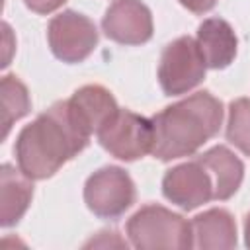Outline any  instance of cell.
<instances>
[{"mask_svg": "<svg viewBox=\"0 0 250 250\" xmlns=\"http://www.w3.org/2000/svg\"><path fill=\"white\" fill-rule=\"evenodd\" d=\"M88 139L90 135L72 117L68 102H57L20 133L16 143L20 170L31 180L49 178L76 156Z\"/></svg>", "mask_w": 250, "mask_h": 250, "instance_id": "cell-1", "label": "cell"}, {"mask_svg": "<svg viewBox=\"0 0 250 250\" xmlns=\"http://www.w3.org/2000/svg\"><path fill=\"white\" fill-rule=\"evenodd\" d=\"M152 154L160 160H174L193 154L203 143L219 133L223 104L209 92H197L152 119Z\"/></svg>", "mask_w": 250, "mask_h": 250, "instance_id": "cell-2", "label": "cell"}, {"mask_svg": "<svg viewBox=\"0 0 250 250\" xmlns=\"http://www.w3.org/2000/svg\"><path fill=\"white\" fill-rule=\"evenodd\" d=\"M127 234L141 250H184L193 246L191 225L178 213L160 205H146L127 223Z\"/></svg>", "mask_w": 250, "mask_h": 250, "instance_id": "cell-3", "label": "cell"}, {"mask_svg": "<svg viewBox=\"0 0 250 250\" xmlns=\"http://www.w3.org/2000/svg\"><path fill=\"white\" fill-rule=\"evenodd\" d=\"M205 66L197 41L191 37H178L162 51L158 66L160 86L168 96L184 94L203 80Z\"/></svg>", "mask_w": 250, "mask_h": 250, "instance_id": "cell-4", "label": "cell"}, {"mask_svg": "<svg viewBox=\"0 0 250 250\" xmlns=\"http://www.w3.org/2000/svg\"><path fill=\"white\" fill-rule=\"evenodd\" d=\"M102 146L119 160H137L152 152L154 129L152 121L129 109H119L117 115L98 133Z\"/></svg>", "mask_w": 250, "mask_h": 250, "instance_id": "cell-5", "label": "cell"}, {"mask_svg": "<svg viewBox=\"0 0 250 250\" xmlns=\"http://www.w3.org/2000/svg\"><path fill=\"white\" fill-rule=\"evenodd\" d=\"M84 199L90 211L104 219L123 215L135 201V184L129 174L117 166L94 172L84 188Z\"/></svg>", "mask_w": 250, "mask_h": 250, "instance_id": "cell-6", "label": "cell"}, {"mask_svg": "<svg viewBox=\"0 0 250 250\" xmlns=\"http://www.w3.org/2000/svg\"><path fill=\"white\" fill-rule=\"evenodd\" d=\"M47 37L55 57L64 62L84 61L98 43L96 25L86 16L72 10H66L51 20Z\"/></svg>", "mask_w": 250, "mask_h": 250, "instance_id": "cell-7", "label": "cell"}, {"mask_svg": "<svg viewBox=\"0 0 250 250\" xmlns=\"http://www.w3.org/2000/svg\"><path fill=\"white\" fill-rule=\"evenodd\" d=\"M162 189L172 203L184 209H195L215 199L213 178L199 160L172 168L162 180Z\"/></svg>", "mask_w": 250, "mask_h": 250, "instance_id": "cell-8", "label": "cell"}, {"mask_svg": "<svg viewBox=\"0 0 250 250\" xmlns=\"http://www.w3.org/2000/svg\"><path fill=\"white\" fill-rule=\"evenodd\" d=\"M102 25L109 39L123 45H141L152 37V18L141 0H115Z\"/></svg>", "mask_w": 250, "mask_h": 250, "instance_id": "cell-9", "label": "cell"}, {"mask_svg": "<svg viewBox=\"0 0 250 250\" xmlns=\"http://www.w3.org/2000/svg\"><path fill=\"white\" fill-rule=\"evenodd\" d=\"M68 102L76 123L88 133H100L119 111L113 96L102 86H84L72 94Z\"/></svg>", "mask_w": 250, "mask_h": 250, "instance_id": "cell-10", "label": "cell"}, {"mask_svg": "<svg viewBox=\"0 0 250 250\" xmlns=\"http://www.w3.org/2000/svg\"><path fill=\"white\" fill-rule=\"evenodd\" d=\"M197 47L209 68H225L236 55V35L221 18H209L199 25Z\"/></svg>", "mask_w": 250, "mask_h": 250, "instance_id": "cell-11", "label": "cell"}, {"mask_svg": "<svg viewBox=\"0 0 250 250\" xmlns=\"http://www.w3.org/2000/svg\"><path fill=\"white\" fill-rule=\"evenodd\" d=\"M31 178L10 164L0 170V223L2 227L16 225L29 207L33 186Z\"/></svg>", "mask_w": 250, "mask_h": 250, "instance_id": "cell-12", "label": "cell"}, {"mask_svg": "<svg viewBox=\"0 0 250 250\" xmlns=\"http://www.w3.org/2000/svg\"><path fill=\"white\" fill-rule=\"evenodd\" d=\"M211 174L215 186V199H229L240 188L244 166L242 162L227 148L215 146L197 158Z\"/></svg>", "mask_w": 250, "mask_h": 250, "instance_id": "cell-13", "label": "cell"}, {"mask_svg": "<svg viewBox=\"0 0 250 250\" xmlns=\"http://www.w3.org/2000/svg\"><path fill=\"white\" fill-rule=\"evenodd\" d=\"M193 246L197 248H234L236 244V225L229 211L209 209L197 215L191 223Z\"/></svg>", "mask_w": 250, "mask_h": 250, "instance_id": "cell-14", "label": "cell"}, {"mask_svg": "<svg viewBox=\"0 0 250 250\" xmlns=\"http://www.w3.org/2000/svg\"><path fill=\"white\" fill-rule=\"evenodd\" d=\"M31 107V100L23 82L12 74L4 76L0 82V123H2V139L8 137L14 121L23 117Z\"/></svg>", "mask_w": 250, "mask_h": 250, "instance_id": "cell-15", "label": "cell"}, {"mask_svg": "<svg viewBox=\"0 0 250 250\" xmlns=\"http://www.w3.org/2000/svg\"><path fill=\"white\" fill-rule=\"evenodd\" d=\"M227 139L250 156V100L240 98L230 104Z\"/></svg>", "mask_w": 250, "mask_h": 250, "instance_id": "cell-16", "label": "cell"}, {"mask_svg": "<svg viewBox=\"0 0 250 250\" xmlns=\"http://www.w3.org/2000/svg\"><path fill=\"white\" fill-rule=\"evenodd\" d=\"M86 246H127L123 240H119V236H117V232H107V230H104V232H100V238H92Z\"/></svg>", "mask_w": 250, "mask_h": 250, "instance_id": "cell-17", "label": "cell"}, {"mask_svg": "<svg viewBox=\"0 0 250 250\" xmlns=\"http://www.w3.org/2000/svg\"><path fill=\"white\" fill-rule=\"evenodd\" d=\"M64 0H25L27 8H31L37 14H49L53 10H57Z\"/></svg>", "mask_w": 250, "mask_h": 250, "instance_id": "cell-18", "label": "cell"}, {"mask_svg": "<svg viewBox=\"0 0 250 250\" xmlns=\"http://www.w3.org/2000/svg\"><path fill=\"white\" fill-rule=\"evenodd\" d=\"M180 2H182L188 10H191V12H195V14H203V12L211 10L217 0H180Z\"/></svg>", "mask_w": 250, "mask_h": 250, "instance_id": "cell-19", "label": "cell"}, {"mask_svg": "<svg viewBox=\"0 0 250 250\" xmlns=\"http://www.w3.org/2000/svg\"><path fill=\"white\" fill-rule=\"evenodd\" d=\"M2 29H4V45H6V57H4V62H2V64L6 66V64L10 62V53H8V51L12 49V47H10V41H8V39H10V27L4 23V27H2Z\"/></svg>", "mask_w": 250, "mask_h": 250, "instance_id": "cell-20", "label": "cell"}, {"mask_svg": "<svg viewBox=\"0 0 250 250\" xmlns=\"http://www.w3.org/2000/svg\"><path fill=\"white\" fill-rule=\"evenodd\" d=\"M244 232H246V244L250 246V213L246 217V225H244Z\"/></svg>", "mask_w": 250, "mask_h": 250, "instance_id": "cell-21", "label": "cell"}]
</instances>
